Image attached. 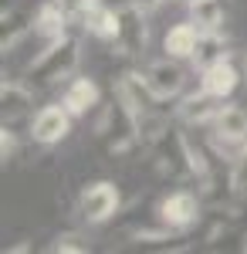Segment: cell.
Masks as SVG:
<instances>
[{"label":"cell","instance_id":"1","mask_svg":"<svg viewBox=\"0 0 247 254\" xmlns=\"http://www.w3.org/2000/svg\"><path fill=\"white\" fill-rule=\"evenodd\" d=\"M142 142L149 146V156L156 170L170 180H196L193 173V156H190V139L166 126L163 119H142Z\"/></svg>","mask_w":247,"mask_h":254},{"label":"cell","instance_id":"2","mask_svg":"<svg viewBox=\"0 0 247 254\" xmlns=\"http://www.w3.org/2000/svg\"><path fill=\"white\" fill-rule=\"evenodd\" d=\"M95 136L109 153H129L142 142V122L132 112V105L119 95V88L112 92V98L102 105V112L95 119Z\"/></svg>","mask_w":247,"mask_h":254},{"label":"cell","instance_id":"3","mask_svg":"<svg viewBox=\"0 0 247 254\" xmlns=\"http://www.w3.org/2000/svg\"><path fill=\"white\" fill-rule=\"evenodd\" d=\"M78 61H81V41L64 34V38L51 41L38 58L27 64V85H34V88L61 85L64 78H71L78 71Z\"/></svg>","mask_w":247,"mask_h":254},{"label":"cell","instance_id":"4","mask_svg":"<svg viewBox=\"0 0 247 254\" xmlns=\"http://www.w3.org/2000/svg\"><path fill=\"white\" fill-rule=\"evenodd\" d=\"M119 203H122L119 187H115L112 180H98V183H92V187L81 190L78 210H81V217H85L88 224H105V220H112V217L119 214Z\"/></svg>","mask_w":247,"mask_h":254},{"label":"cell","instance_id":"5","mask_svg":"<svg viewBox=\"0 0 247 254\" xmlns=\"http://www.w3.org/2000/svg\"><path fill=\"white\" fill-rule=\"evenodd\" d=\"M119 20H122V27H119V51L122 55H129V58H139L142 51H146V44H149V24H146V10L142 7H135L132 0H125L122 7H119Z\"/></svg>","mask_w":247,"mask_h":254},{"label":"cell","instance_id":"6","mask_svg":"<svg viewBox=\"0 0 247 254\" xmlns=\"http://www.w3.org/2000/svg\"><path fill=\"white\" fill-rule=\"evenodd\" d=\"M203 217V196L193 190H176L159 203V220L173 231H186Z\"/></svg>","mask_w":247,"mask_h":254},{"label":"cell","instance_id":"7","mask_svg":"<svg viewBox=\"0 0 247 254\" xmlns=\"http://www.w3.org/2000/svg\"><path fill=\"white\" fill-rule=\"evenodd\" d=\"M71 112L64 109V102H58V105H41L34 119H31V139L41 142V146H55L61 139H68L71 132Z\"/></svg>","mask_w":247,"mask_h":254},{"label":"cell","instance_id":"8","mask_svg":"<svg viewBox=\"0 0 247 254\" xmlns=\"http://www.w3.org/2000/svg\"><path fill=\"white\" fill-rule=\"evenodd\" d=\"M142 75H146L149 88L163 98V102H166V98H176L180 92H183V85H186V71H183V64H180L176 58H170V55H166L163 61L146 64Z\"/></svg>","mask_w":247,"mask_h":254},{"label":"cell","instance_id":"9","mask_svg":"<svg viewBox=\"0 0 247 254\" xmlns=\"http://www.w3.org/2000/svg\"><path fill=\"white\" fill-rule=\"evenodd\" d=\"M115 88H119V95H122L125 102H129V105H132V112L139 116V122H142V119H149V116H152V109L163 102V98H159V95H156V92L149 88L146 75H139V71H129V75L119 81Z\"/></svg>","mask_w":247,"mask_h":254},{"label":"cell","instance_id":"10","mask_svg":"<svg viewBox=\"0 0 247 254\" xmlns=\"http://www.w3.org/2000/svg\"><path fill=\"white\" fill-rule=\"evenodd\" d=\"M217 112H220V98H213L207 88L183 95L180 105H176V119L186 122V126H207V122L217 119Z\"/></svg>","mask_w":247,"mask_h":254},{"label":"cell","instance_id":"11","mask_svg":"<svg viewBox=\"0 0 247 254\" xmlns=\"http://www.w3.org/2000/svg\"><path fill=\"white\" fill-rule=\"evenodd\" d=\"M213 139L220 146H244L247 142V112L241 105H220L213 119Z\"/></svg>","mask_w":247,"mask_h":254},{"label":"cell","instance_id":"12","mask_svg":"<svg viewBox=\"0 0 247 254\" xmlns=\"http://www.w3.org/2000/svg\"><path fill=\"white\" fill-rule=\"evenodd\" d=\"M200 27L193 24V20H183V24H173L170 31H166V38H163V51L176 61H193L196 55V44H200Z\"/></svg>","mask_w":247,"mask_h":254},{"label":"cell","instance_id":"13","mask_svg":"<svg viewBox=\"0 0 247 254\" xmlns=\"http://www.w3.org/2000/svg\"><path fill=\"white\" fill-rule=\"evenodd\" d=\"M237 85H241V75H237V68L227 61H217V64H210V68H203L200 71V88H207L213 98H230L234 92H237Z\"/></svg>","mask_w":247,"mask_h":254},{"label":"cell","instance_id":"14","mask_svg":"<svg viewBox=\"0 0 247 254\" xmlns=\"http://www.w3.org/2000/svg\"><path fill=\"white\" fill-rule=\"evenodd\" d=\"M98 98H102V92H98V85L92 78H71L68 88H64V95H61V102H64V109L75 119H81L98 109Z\"/></svg>","mask_w":247,"mask_h":254},{"label":"cell","instance_id":"15","mask_svg":"<svg viewBox=\"0 0 247 254\" xmlns=\"http://www.w3.org/2000/svg\"><path fill=\"white\" fill-rule=\"evenodd\" d=\"M68 20H71V14L64 10L61 0H58V3H44L38 14H34V34H38L44 44H51V41L68 34Z\"/></svg>","mask_w":247,"mask_h":254},{"label":"cell","instance_id":"16","mask_svg":"<svg viewBox=\"0 0 247 254\" xmlns=\"http://www.w3.org/2000/svg\"><path fill=\"white\" fill-rule=\"evenodd\" d=\"M31 24H34V20H31L27 10H20V7H14V3H7L3 14H0V51L10 55V51L20 44V38L31 31Z\"/></svg>","mask_w":247,"mask_h":254},{"label":"cell","instance_id":"17","mask_svg":"<svg viewBox=\"0 0 247 254\" xmlns=\"http://www.w3.org/2000/svg\"><path fill=\"white\" fill-rule=\"evenodd\" d=\"M31 105H34V85L3 78V85H0V109H3V119H7V122L24 116Z\"/></svg>","mask_w":247,"mask_h":254},{"label":"cell","instance_id":"18","mask_svg":"<svg viewBox=\"0 0 247 254\" xmlns=\"http://www.w3.org/2000/svg\"><path fill=\"white\" fill-rule=\"evenodd\" d=\"M81 27H85L88 34H95L98 41H119V27H122V20H119V10L105 7V3H95V7L85 10Z\"/></svg>","mask_w":247,"mask_h":254},{"label":"cell","instance_id":"19","mask_svg":"<svg viewBox=\"0 0 247 254\" xmlns=\"http://www.w3.org/2000/svg\"><path fill=\"white\" fill-rule=\"evenodd\" d=\"M230 58V41L220 34V31H203L200 34V44H196V55H193V68H210L217 61Z\"/></svg>","mask_w":247,"mask_h":254},{"label":"cell","instance_id":"20","mask_svg":"<svg viewBox=\"0 0 247 254\" xmlns=\"http://www.w3.org/2000/svg\"><path fill=\"white\" fill-rule=\"evenodd\" d=\"M190 20L200 31H220L224 27V3L220 0H186Z\"/></svg>","mask_w":247,"mask_h":254},{"label":"cell","instance_id":"21","mask_svg":"<svg viewBox=\"0 0 247 254\" xmlns=\"http://www.w3.org/2000/svg\"><path fill=\"white\" fill-rule=\"evenodd\" d=\"M230 183H234V193H247V142L230 159Z\"/></svg>","mask_w":247,"mask_h":254},{"label":"cell","instance_id":"22","mask_svg":"<svg viewBox=\"0 0 247 254\" xmlns=\"http://www.w3.org/2000/svg\"><path fill=\"white\" fill-rule=\"evenodd\" d=\"M51 251H71V254H85V251H88V244H81V237H78V234H61V237H55Z\"/></svg>","mask_w":247,"mask_h":254},{"label":"cell","instance_id":"23","mask_svg":"<svg viewBox=\"0 0 247 254\" xmlns=\"http://www.w3.org/2000/svg\"><path fill=\"white\" fill-rule=\"evenodd\" d=\"M0 156H3V163H10L17 156V136H14V129H7V122L0 129Z\"/></svg>","mask_w":247,"mask_h":254},{"label":"cell","instance_id":"24","mask_svg":"<svg viewBox=\"0 0 247 254\" xmlns=\"http://www.w3.org/2000/svg\"><path fill=\"white\" fill-rule=\"evenodd\" d=\"M61 3H64V10H68V14H71V17H85V10H88V7H95V3H102V0H61Z\"/></svg>","mask_w":247,"mask_h":254},{"label":"cell","instance_id":"25","mask_svg":"<svg viewBox=\"0 0 247 254\" xmlns=\"http://www.w3.org/2000/svg\"><path fill=\"white\" fill-rule=\"evenodd\" d=\"M132 3H135V7H142V10L149 14V10H156V7H159L163 0H132Z\"/></svg>","mask_w":247,"mask_h":254},{"label":"cell","instance_id":"26","mask_svg":"<svg viewBox=\"0 0 247 254\" xmlns=\"http://www.w3.org/2000/svg\"><path fill=\"white\" fill-rule=\"evenodd\" d=\"M244 68H247V58H244Z\"/></svg>","mask_w":247,"mask_h":254}]
</instances>
